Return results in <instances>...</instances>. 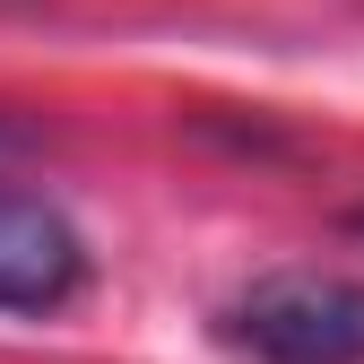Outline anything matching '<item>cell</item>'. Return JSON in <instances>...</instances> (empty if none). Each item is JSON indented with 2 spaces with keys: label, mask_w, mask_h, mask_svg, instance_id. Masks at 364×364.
Returning <instances> with one entry per match:
<instances>
[{
  "label": "cell",
  "mask_w": 364,
  "mask_h": 364,
  "mask_svg": "<svg viewBox=\"0 0 364 364\" xmlns=\"http://www.w3.org/2000/svg\"><path fill=\"white\" fill-rule=\"evenodd\" d=\"M217 338L252 364H364V278L278 269L217 312Z\"/></svg>",
  "instance_id": "obj_1"
},
{
  "label": "cell",
  "mask_w": 364,
  "mask_h": 364,
  "mask_svg": "<svg viewBox=\"0 0 364 364\" xmlns=\"http://www.w3.org/2000/svg\"><path fill=\"white\" fill-rule=\"evenodd\" d=\"M347 225H355V235H364V208H355V217H347Z\"/></svg>",
  "instance_id": "obj_3"
},
{
  "label": "cell",
  "mask_w": 364,
  "mask_h": 364,
  "mask_svg": "<svg viewBox=\"0 0 364 364\" xmlns=\"http://www.w3.org/2000/svg\"><path fill=\"white\" fill-rule=\"evenodd\" d=\"M87 287V243L43 191H0V312L53 321Z\"/></svg>",
  "instance_id": "obj_2"
}]
</instances>
